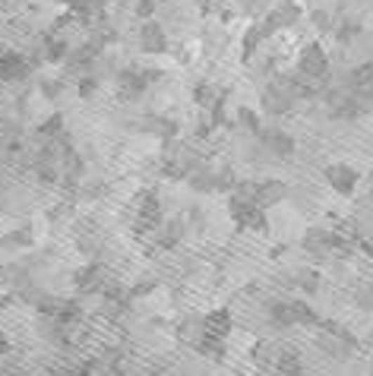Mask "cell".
Here are the masks:
<instances>
[{"mask_svg":"<svg viewBox=\"0 0 373 376\" xmlns=\"http://www.w3.org/2000/svg\"><path fill=\"white\" fill-rule=\"evenodd\" d=\"M326 177H329V184H332V190L335 193H345V196L360 184V171L354 165H348V161H339V165H332L326 171Z\"/></svg>","mask_w":373,"mask_h":376,"instance_id":"cell-1","label":"cell"}]
</instances>
